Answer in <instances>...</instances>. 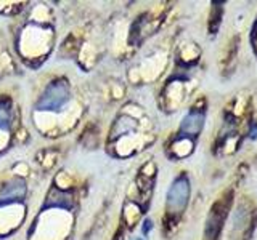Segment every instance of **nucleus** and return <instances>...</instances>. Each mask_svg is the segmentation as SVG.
Returning <instances> with one entry per match:
<instances>
[{
	"label": "nucleus",
	"instance_id": "obj_1",
	"mask_svg": "<svg viewBox=\"0 0 257 240\" xmlns=\"http://www.w3.org/2000/svg\"><path fill=\"white\" fill-rule=\"evenodd\" d=\"M190 180L182 173L172 181L166 196V224H175L182 218V214L190 202Z\"/></svg>",
	"mask_w": 257,
	"mask_h": 240
},
{
	"label": "nucleus",
	"instance_id": "obj_2",
	"mask_svg": "<svg viewBox=\"0 0 257 240\" xmlns=\"http://www.w3.org/2000/svg\"><path fill=\"white\" fill-rule=\"evenodd\" d=\"M231 198H233V190H227L223 194V197L219 198L212 205L207 216V221H206V228H204V240H219L225 220H227V216H228Z\"/></svg>",
	"mask_w": 257,
	"mask_h": 240
},
{
	"label": "nucleus",
	"instance_id": "obj_3",
	"mask_svg": "<svg viewBox=\"0 0 257 240\" xmlns=\"http://www.w3.org/2000/svg\"><path fill=\"white\" fill-rule=\"evenodd\" d=\"M69 101V85L64 78H58L45 88L44 94L36 104L37 110H61Z\"/></svg>",
	"mask_w": 257,
	"mask_h": 240
},
{
	"label": "nucleus",
	"instance_id": "obj_4",
	"mask_svg": "<svg viewBox=\"0 0 257 240\" xmlns=\"http://www.w3.org/2000/svg\"><path fill=\"white\" fill-rule=\"evenodd\" d=\"M206 120V108L204 106H195L188 110V114L183 117L179 130V138H187L195 141L198 138V134L201 133L204 126Z\"/></svg>",
	"mask_w": 257,
	"mask_h": 240
},
{
	"label": "nucleus",
	"instance_id": "obj_5",
	"mask_svg": "<svg viewBox=\"0 0 257 240\" xmlns=\"http://www.w3.org/2000/svg\"><path fill=\"white\" fill-rule=\"evenodd\" d=\"M26 182L21 180H13L7 182L0 190V205H10V204H18L26 197Z\"/></svg>",
	"mask_w": 257,
	"mask_h": 240
},
{
	"label": "nucleus",
	"instance_id": "obj_6",
	"mask_svg": "<svg viewBox=\"0 0 257 240\" xmlns=\"http://www.w3.org/2000/svg\"><path fill=\"white\" fill-rule=\"evenodd\" d=\"M137 128V122L132 118V117H128V116H120L114 125H112V130H111V136L109 138L111 140H119L120 136H127V134H131L134 130Z\"/></svg>",
	"mask_w": 257,
	"mask_h": 240
},
{
	"label": "nucleus",
	"instance_id": "obj_7",
	"mask_svg": "<svg viewBox=\"0 0 257 240\" xmlns=\"http://www.w3.org/2000/svg\"><path fill=\"white\" fill-rule=\"evenodd\" d=\"M12 125V102L10 100H0V130L8 132Z\"/></svg>",
	"mask_w": 257,
	"mask_h": 240
},
{
	"label": "nucleus",
	"instance_id": "obj_8",
	"mask_svg": "<svg viewBox=\"0 0 257 240\" xmlns=\"http://www.w3.org/2000/svg\"><path fill=\"white\" fill-rule=\"evenodd\" d=\"M222 8V4H214V10H212V14H211V21H209V30H211V34H215L217 29L220 28V18H222V12L217 14V12H219Z\"/></svg>",
	"mask_w": 257,
	"mask_h": 240
},
{
	"label": "nucleus",
	"instance_id": "obj_9",
	"mask_svg": "<svg viewBox=\"0 0 257 240\" xmlns=\"http://www.w3.org/2000/svg\"><path fill=\"white\" fill-rule=\"evenodd\" d=\"M249 136H251V138H257V122H254L251 125V132H249Z\"/></svg>",
	"mask_w": 257,
	"mask_h": 240
},
{
	"label": "nucleus",
	"instance_id": "obj_10",
	"mask_svg": "<svg viewBox=\"0 0 257 240\" xmlns=\"http://www.w3.org/2000/svg\"><path fill=\"white\" fill-rule=\"evenodd\" d=\"M148 229H151V221L150 220H147V221H145V234H147V232H148Z\"/></svg>",
	"mask_w": 257,
	"mask_h": 240
},
{
	"label": "nucleus",
	"instance_id": "obj_11",
	"mask_svg": "<svg viewBox=\"0 0 257 240\" xmlns=\"http://www.w3.org/2000/svg\"><path fill=\"white\" fill-rule=\"evenodd\" d=\"M131 240H143L142 237H134V238H131Z\"/></svg>",
	"mask_w": 257,
	"mask_h": 240
}]
</instances>
